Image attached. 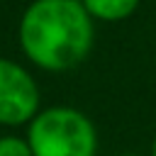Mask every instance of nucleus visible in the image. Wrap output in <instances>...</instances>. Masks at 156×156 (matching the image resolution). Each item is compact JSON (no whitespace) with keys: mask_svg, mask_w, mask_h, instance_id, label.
<instances>
[{"mask_svg":"<svg viewBox=\"0 0 156 156\" xmlns=\"http://www.w3.org/2000/svg\"><path fill=\"white\" fill-rule=\"evenodd\" d=\"M95 41L83 0H34L20 20V46L44 71H68L85 61Z\"/></svg>","mask_w":156,"mask_h":156,"instance_id":"f257e3e1","label":"nucleus"},{"mask_svg":"<svg viewBox=\"0 0 156 156\" xmlns=\"http://www.w3.org/2000/svg\"><path fill=\"white\" fill-rule=\"evenodd\" d=\"M27 141L34 156H95L98 129L93 119L68 105L39 110L29 122Z\"/></svg>","mask_w":156,"mask_h":156,"instance_id":"f03ea898","label":"nucleus"},{"mask_svg":"<svg viewBox=\"0 0 156 156\" xmlns=\"http://www.w3.org/2000/svg\"><path fill=\"white\" fill-rule=\"evenodd\" d=\"M39 112V88L27 68L0 58V124H27Z\"/></svg>","mask_w":156,"mask_h":156,"instance_id":"7ed1b4c3","label":"nucleus"},{"mask_svg":"<svg viewBox=\"0 0 156 156\" xmlns=\"http://www.w3.org/2000/svg\"><path fill=\"white\" fill-rule=\"evenodd\" d=\"M141 0H83L93 20L100 22H122L136 12Z\"/></svg>","mask_w":156,"mask_h":156,"instance_id":"20e7f679","label":"nucleus"},{"mask_svg":"<svg viewBox=\"0 0 156 156\" xmlns=\"http://www.w3.org/2000/svg\"><path fill=\"white\" fill-rule=\"evenodd\" d=\"M0 156H34L27 139L20 136H0Z\"/></svg>","mask_w":156,"mask_h":156,"instance_id":"39448f33","label":"nucleus"},{"mask_svg":"<svg viewBox=\"0 0 156 156\" xmlns=\"http://www.w3.org/2000/svg\"><path fill=\"white\" fill-rule=\"evenodd\" d=\"M149 156H156V134H154V139H151V151H149Z\"/></svg>","mask_w":156,"mask_h":156,"instance_id":"423d86ee","label":"nucleus"},{"mask_svg":"<svg viewBox=\"0 0 156 156\" xmlns=\"http://www.w3.org/2000/svg\"><path fill=\"white\" fill-rule=\"evenodd\" d=\"M115 156H141V154H115Z\"/></svg>","mask_w":156,"mask_h":156,"instance_id":"0eeeda50","label":"nucleus"}]
</instances>
